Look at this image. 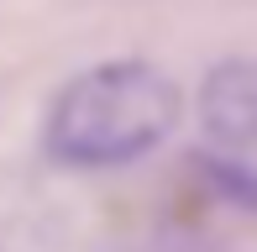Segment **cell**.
<instances>
[{"mask_svg": "<svg viewBox=\"0 0 257 252\" xmlns=\"http://www.w3.org/2000/svg\"><path fill=\"white\" fill-rule=\"evenodd\" d=\"M200 126L220 153L257 147V58H226L200 79Z\"/></svg>", "mask_w": 257, "mask_h": 252, "instance_id": "7a4b0ae2", "label": "cell"}, {"mask_svg": "<svg viewBox=\"0 0 257 252\" xmlns=\"http://www.w3.org/2000/svg\"><path fill=\"white\" fill-rule=\"evenodd\" d=\"M179 84L158 63L115 58L68 79L48 110V153L74 168H115L153 153L179 126Z\"/></svg>", "mask_w": 257, "mask_h": 252, "instance_id": "6da1fadb", "label": "cell"}]
</instances>
